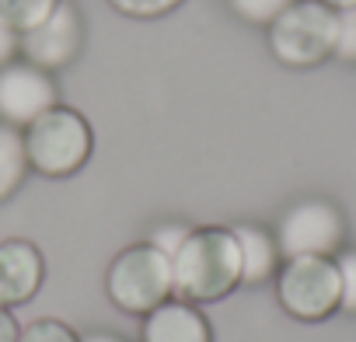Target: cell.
<instances>
[{"instance_id":"2","label":"cell","mask_w":356,"mask_h":342,"mask_svg":"<svg viewBox=\"0 0 356 342\" xmlns=\"http://www.w3.org/2000/svg\"><path fill=\"white\" fill-rule=\"evenodd\" d=\"M25 129H29L25 133L29 164L46 179H67L74 171H81L91 157V147H95L91 126L74 108L53 105Z\"/></svg>"},{"instance_id":"19","label":"cell","mask_w":356,"mask_h":342,"mask_svg":"<svg viewBox=\"0 0 356 342\" xmlns=\"http://www.w3.org/2000/svg\"><path fill=\"white\" fill-rule=\"evenodd\" d=\"M189 231H193V227H186V224H164V227H157V231L150 234V245L161 248V252L171 259L178 248H182V241L189 238Z\"/></svg>"},{"instance_id":"8","label":"cell","mask_w":356,"mask_h":342,"mask_svg":"<svg viewBox=\"0 0 356 342\" xmlns=\"http://www.w3.org/2000/svg\"><path fill=\"white\" fill-rule=\"evenodd\" d=\"M81 39H84L81 15L67 4V0H60V8L42 25H35L32 32L22 35V49H25V56H29L32 67H39V70L49 74V70L67 67L77 56Z\"/></svg>"},{"instance_id":"6","label":"cell","mask_w":356,"mask_h":342,"mask_svg":"<svg viewBox=\"0 0 356 342\" xmlns=\"http://www.w3.org/2000/svg\"><path fill=\"white\" fill-rule=\"evenodd\" d=\"M342 245V217L335 206L321 200L297 203L276 231V248L283 259H300V255H328Z\"/></svg>"},{"instance_id":"13","label":"cell","mask_w":356,"mask_h":342,"mask_svg":"<svg viewBox=\"0 0 356 342\" xmlns=\"http://www.w3.org/2000/svg\"><path fill=\"white\" fill-rule=\"evenodd\" d=\"M56 8L60 0H0V22H8L18 35H25L35 25H42Z\"/></svg>"},{"instance_id":"7","label":"cell","mask_w":356,"mask_h":342,"mask_svg":"<svg viewBox=\"0 0 356 342\" xmlns=\"http://www.w3.org/2000/svg\"><path fill=\"white\" fill-rule=\"evenodd\" d=\"M56 105V84L32 63L0 67V119L8 126H32Z\"/></svg>"},{"instance_id":"5","label":"cell","mask_w":356,"mask_h":342,"mask_svg":"<svg viewBox=\"0 0 356 342\" xmlns=\"http://www.w3.org/2000/svg\"><path fill=\"white\" fill-rule=\"evenodd\" d=\"M276 293L286 314L300 321H321L332 311H339V297H342L339 269L328 255L286 259V266L280 269Z\"/></svg>"},{"instance_id":"17","label":"cell","mask_w":356,"mask_h":342,"mask_svg":"<svg viewBox=\"0 0 356 342\" xmlns=\"http://www.w3.org/2000/svg\"><path fill=\"white\" fill-rule=\"evenodd\" d=\"M108 4L126 18H161V15L175 11L182 0H108Z\"/></svg>"},{"instance_id":"1","label":"cell","mask_w":356,"mask_h":342,"mask_svg":"<svg viewBox=\"0 0 356 342\" xmlns=\"http://www.w3.org/2000/svg\"><path fill=\"white\" fill-rule=\"evenodd\" d=\"M175 293L182 300L210 304L241 283V252L231 227H196L171 255Z\"/></svg>"},{"instance_id":"16","label":"cell","mask_w":356,"mask_h":342,"mask_svg":"<svg viewBox=\"0 0 356 342\" xmlns=\"http://www.w3.org/2000/svg\"><path fill=\"white\" fill-rule=\"evenodd\" d=\"M335 56L356 60V4L335 11Z\"/></svg>"},{"instance_id":"20","label":"cell","mask_w":356,"mask_h":342,"mask_svg":"<svg viewBox=\"0 0 356 342\" xmlns=\"http://www.w3.org/2000/svg\"><path fill=\"white\" fill-rule=\"evenodd\" d=\"M18 49H22V35H18L8 22H0V67H8Z\"/></svg>"},{"instance_id":"11","label":"cell","mask_w":356,"mask_h":342,"mask_svg":"<svg viewBox=\"0 0 356 342\" xmlns=\"http://www.w3.org/2000/svg\"><path fill=\"white\" fill-rule=\"evenodd\" d=\"M231 231H234V241L241 252V283H248V286L266 283L276 272V259H280L276 238L262 227H252V224H241Z\"/></svg>"},{"instance_id":"9","label":"cell","mask_w":356,"mask_h":342,"mask_svg":"<svg viewBox=\"0 0 356 342\" xmlns=\"http://www.w3.org/2000/svg\"><path fill=\"white\" fill-rule=\"evenodd\" d=\"M46 259L32 241H0V307H18L39 293Z\"/></svg>"},{"instance_id":"3","label":"cell","mask_w":356,"mask_h":342,"mask_svg":"<svg viewBox=\"0 0 356 342\" xmlns=\"http://www.w3.org/2000/svg\"><path fill=\"white\" fill-rule=\"evenodd\" d=\"M105 290H108V297L119 311L150 314L154 307H161L175 293L171 259L161 248H154L150 241L133 245V248H126L112 259L108 276H105Z\"/></svg>"},{"instance_id":"12","label":"cell","mask_w":356,"mask_h":342,"mask_svg":"<svg viewBox=\"0 0 356 342\" xmlns=\"http://www.w3.org/2000/svg\"><path fill=\"white\" fill-rule=\"evenodd\" d=\"M29 150H25V133L18 126L0 122V200H8L22 189L29 175Z\"/></svg>"},{"instance_id":"4","label":"cell","mask_w":356,"mask_h":342,"mask_svg":"<svg viewBox=\"0 0 356 342\" xmlns=\"http://www.w3.org/2000/svg\"><path fill=\"white\" fill-rule=\"evenodd\" d=\"M269 49L286 67H318L335 53V11L321 0H293L269 25Z\"/></svg>"},{"instance_id":"21","label":"cell","mask_w":356,"mask_h":342,"mask_svg":"<svg viewBox=\"0 0 356 342\" xmlns=\"http://www.w3.org/2000/svg\"><path fill=\"white\" fill-rule=\"evenodd\" d=\"M18 321L11 318V311L8 307H0V342H18Z\"/></svg>"},{"instance_id":"22","label":"cell","mask_w":356,"mask_h":342,"mask_svg":"<svg viewBox=\"0 0 356 342\" xmlns=\"http://www.w3.org/2000/svg\"><path fill=\"white\" fill-rule=\"evenodd\" d=\"M81 342H122L119 335H108V332H95V335H84Z\"/></svg>"},{"instance_id":"14","label":"cell","mask_w":356,"mask_h":342,"mask_svg":"<svg viewBox=\"0 0 356 342\" xmlns=\"http://www.w3.org/2000/svg\"><path fill=\"white\" fill-rule=\"evenodd\" d=\"M227 4L234 8L238 18H245L252 25H273L293 0H227Z\"/></svg>"},{"instance_id":"23","label":"cell","mask_w":356,"mask_h":342,"mask_svg":"<svg viewBox=\"0 0 356 342\" xmlns=\"http://www.w3.org/2000/svg\"><path fill=\"white\" fill-rule=\"evenodd\" d=\"M321 4H328L332 11H342V8H353L356 0H321Z\"/></svg>"},{"instance_id":"15","label":"cell","mask_w":356,"mask_h":342,"mask_svg":"<svg viewBox=\"0 0 356 342\" xmlns=\"http://www.w3.org/2000/svg\"><path fill=\"white\" fill-rule=\"evenodd\" d=\"M18 342H81V335L56 318H39L18 332Z\"/></svg>"},{"instance_id":"10","label":"cell","mask_w":356,"mask_h":342,"mask_svg":"<svg viewBox=\"0 0 356 342\" xmlns=\"http://www.w3.org/2000/svg\"><path fill=\"white\" fill-rule=\"evenodd\" d=\"M140 342H213V332L189 300H164L143 314Z\"/></svg>"},{"instance_id":"18","label":"cell","mask_w":356,"mask_h":342,"mask_svg":"<svg viewBox=\"0 0 356 342\" xmlns=\"http://www.w3.org/2000/svg\"><path fill=\"white\" fill-rule=\"evenodd\" d=\"M335 269H339V286H342L339 307L356 314V252H342L335 259Z\"/></svg>"}]
</instances>
